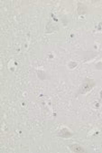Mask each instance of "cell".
<instances>
[{
	"instance_id": "obj_1",
	"label": "cell",
	"mask_w": 102,
	"mask_h": 153,
	"mask_svg": "<svg viewBox=\"0 0 102 153\" xmlns=\"http://www.w3.org/2000/svg\"><path fill=\"white\" fill-rule=\"evenodd\" d=\"M96 85V82L93 79H90V78H85L80 87L79 90V93L80 94H85L88 92H90L93 87Z\"/></svg>"
},
{
	"instance_id": "obj_2",
	"label": "cell",
	"mask_w": 102,
	"mask_h": 153,
	"mask_svg": "<svg viewBox=\"0 0 102 153\" xmlns=\"http://www.w3.org/2000/svg\"><path fill=\"white\" fill-rule=\"evenodd\" d=\"M58 29H59L58 25L53 23L52 21H49V22H48V24H47V26H46V30H45V32H46L47 34H49V33H52V32L57 31Z\"/></svg>"
},
{
	"instance_id": "obj_3",
	"label": "cell",
	"mask_w": 102,
	"mask_h": 153,
	"mask_svg": "<svg viewBox=\"0 0 102 153\" xmlns=\"http://www.w3.org/2000/svg\"><path fill=\"white\" fill-rule=\"evenodd\" d=\"M69 148L73 152H86V149L80 144H70L69 145Z\"/></svg>"
},
{
	"instance_id": "obj_4",
	"label": "cell",
	"mask_w": 102,
	"mask_h": 153,
	"mask_svg": "<svg viewBox=\"0 0 102 153\" xmlns=\"http://www.w3.org/2000/svg\"><path fill=\"white\" fill-rule=\"evenodd\" d=\"M58 136L62 137V138H70L72 136V133L70 132V130L67 128H63V129H62L59 132Z\"/></svg>"
},
{
	"instance_id": "obj_5",
	"label": "cell",
	"mask_w": 102,
	"mask_h": 153,
	"mask_svg": "<svg viewBox=\"0 0 102 153\" xmlns=\"http://www.w3.org/2000/svg\"><path fill=\"white\" fill-rule=\"evenodd\" d=\"M88 12V7L83 3H78V14L79 15H85Z\"/></svg>"
},
{
	"instance_id": "obj_6",
	"label": "cell",
	"mask_w": 102,
	"mask_h": 153,
	"mask_svg": "<svg viewBox=\"0 0 102 153\" xmlns=\"http://www.w3.org/2000/svg\"><path fill=\"white\" fill-rule=\"evenodd\" d=\"M37 75H38L39 79H41V80H45V79H47V74H46V73L43 72V71H42V70L37 71Z\"/></svg>"
},
{
	"instance_id": "obj_7",
	"label": "cell",
	"mask_w": 102,
	"mask_h": 153,
	"mask_svg": "<svg viewBox=\"0 0 102 153\" xmlns=\"http://www.w3.org/2000/svg\"><path fill=\"white\" fill-rule=\"evenodd\" d=\"M77 66V63H76L75 62H70V63H69V68L70 69H72V68H74V67H76Z\"/></svg>"
},
{
	"instance_id": "obj_8",
	"label": "cell",
	"mask_w": 102,
	"mask_h": 153,
	"mask_svg": "<svg viewBox=\"0 0 102 153\" xmlns=\"http://www.w3.org/2000/svg\"><path fill=\"white\" fill-rule=\"evenodd\" d=\"M95 67H96V69H98V70H101V69H102V62L98 63L95 65Z\"/></svg>"
}]
</instances>
